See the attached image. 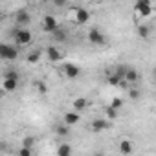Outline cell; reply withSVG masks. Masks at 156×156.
<instances>
[{"label": "cell", "instance_id": "6da1fadb", "mask_svg": "<svg viewBox=\"0 0 156 156\" xmlns=\"http://www.w3.org/2000/svg\"><path fill=\"white\" fill-rule=\"evenodd\" d=\"M13 37H15V42L19 46H28L31 42V39H33L31 31L30 30H24V28H19L17 31H13Z\"/></svg>", "mask_w": 156, "mask_h": 156}, {"label": "cell", "instance_id": "7a4b0ae2", "mask_svg": "<svg viewBox=\"0 0 156 156\" xmlns=\"http://www.w3.org/2000/svg\"><path fill=\"white\" fill-rule=\"evenodd\" d=\"M134 11L140 15V17H149L152 13V6L149 0H138L136 6H134Z\"/></svg>", "mask_w": 156, "mask_h": 156}, {"label": "cell", "instance_id": "3957f363", "mask_svg": "<svg viewBox=\"0 0 156 156\" xmlns=\"http://www.w3.org/2000/svg\"><path fill=\"white\" fill-rule=\"evenodd\" d=\"M88 41H90L92 44H96V46H105V44H107V37H105L98 28H92V30L88 31Z\"/></svg>", "mask_w": 156, "mask_h": 156}, {"label": "cell", "instance_id": "277c9868", "mask_svg": "<svg viewBox=\"0 0 156 156\" xmlns=\"http://www.w3.org/2000/svg\"><path fill=\"white\" fill-rule=\"evenodd\" d=\"M0 57L6 61H15L19 57V51L9 44H0Z\"/></svg>", "mask_w": 156, "mask_h": 156}, {"label": "cell", "instance_id": "5b68a950", "mask_svg": "<svg viewBox=\"0 0 156 156\" xmlns=\"http://www.w3.org/2000/svg\"><path fill=\"white\" fill-rule=\"evenodd\" d=\"M73 20L79 26H83V24H87L90 20V13L85 8H73Z\"/></svg>", "mask_w": 156, "mask_h": 156}, {"label": "cell", "instance_id": "8992f818", "mask_svg": "<svg viewBox=\"0 0 156 156\" xmlns=\"http://www.w3.org/2000/svg\"><path fill=\"white\" fill-rule=\"evenodd\" d=\"M57 28H59V22L55 20V17L53 15H44V19H42V30L46 33H51L53 35V31Z\"/></svg>", "mask_w": 156, "mask_h": 156}, {"label": "cell", "instance_id": "52a82bcc", "mask_svg": "<svg viewBox=\"0 0 156 156\" xmlns=\"http://www.w3.org/2000/svg\"><path fill=\"white\" fill-rule=\"evenodd\" d=\"M62 72H64V75L68 77V79H75L77 75H79V66L77 64H72V62H66L64 66H62Z\"/></svg>", "mask_w": 156, "mask_h": 156}, {"label": "cell", "instance_id": "ba28073f", "mask_svg": "<svg viewBox=\"0 0 156 156\" xmlns=\"http://www.w3.org/2000/svg\"><path fill=\"white\" fill-rule=\"evenodd\" d=\"M15 22H17L19 26H26V24H30V22H31V15H30L28 11L20 9V11H17V13H15Z\"/></svg>", "mask_w": 156, "mask_h": 156}, {"label": "cell", "instance_id": "9c48e42d", "mask_svg": "<svg viewBox=\"0 0 156 156\" xmlns=\"http://www.w3.org/2000/svg\"><path fill=\"white\" fill-rule=\"evenodd\" d=\"M108 127H110V123H108V119H105V118H98V119L92 121V130H94V132H103V130H107Z\"/></svg>", "mask_w": 156, "mask_h": 156}, {"label": "cell", "instance_id": "30bf717a", "mask_svg": "<svg viewBox=\"0 0 156 156\" xmlns=\"http://www.w3.org/2000/svg\"><path fill=\"white\" fill-rule=\"evenodd\" d=\"M46 55H48V59H50L51 62H59V61L62 59V53H61L59 48H55V46H48Z\"/></svg>", "mask_w": 156, "mask_h": 156}, {"label": "cell", "instance_id": "8fae6325", "mask_svg": "<svg viewBox=\"0 0 156 156\" xmlns=\"http://www.w3.org/2000/svg\"><path fill=\"white\" fill-rule=\"evenodd\" d=\"M118 147H119V152H121V154H125V156L132 154V151H134V145H132V141H130V140H121V141L118 143Z\"/></svg>", "mask_w": 156, "mask_h": 156}, {"label": "cell", "instance_id": "7c38bea8", "mask_svg": "<svg viewBox=\"0 0 156 156\" xmlns=\"http://www.w3.org/2000/svg\"><path fill=\"white\" fill-rule=\"evenodd\" d=\"M62 118H64V125H68V127L79 123V114H77V112H66Z\"/></svg>", "mask_w": 156, "mask_h": 156}, {"label": "cell", "instance_id": "4fadbf2b", "mask_svg": "<svg viewBox=\"0 0 156 156\" xmlns=\"http://www.w3.org/2000/svg\"><path fill=\"white\" fill-rule=\"evenodd\" d=\"M138 79H140V73H138V70H134V68H129V70H127V75H125V83H127V85H130V83L134 85Z\"/></svg>", "mask_w": 156, "mask_h": 156}, {"label": "cell", "instance_id": "5bb4252c", "mask_svg": "<svg viewBox=\"0 0 156 156\" xmlns=\"http://www.w3.org/2000/svg\"><path fill=\"white\" fill-rule=\"evenodd\" d=\"M108 85H112V87H127V83L121 79V77H118L114 72L108 73Z\"/></svg>", "mask_w": 156, "mask_h": 156}, {"label": "cell", "instance_id": "9a60e30c", "mask_svg": "<svg viewBox=\"0 0 156 156\" xmlns=\"http://www.w3.org/2000/svg\"><path fill=\"white\" fill-rule=\"evenodd\" d=\"M87 107H88V99H85V98H75V99H73V108H75L77 112L85 110Z\"/></svg>", "mask_w": 156, "mask_h": 156}, {"label": "cell", "instance_id": "2e32d148", "mask_svg": "<svg viewBox=\"0 0 156 156\" xmlns=\"http://www.w3.org/2000/svg\"><path fill=\"white\" fill-rule=\"evenodd\" d=\"M17 87H19V81H13V79H4V85H2L4 92H15V90H17Z\"/></svg>", "mask_w": 156, "mask_h": 156}, {"label": "cell", "instance_id": "e0dca14e", "mask_svg": "<svg viewBox=\"0 0 156 156\" xmlns=\"http://www.w3.org/2000/svg\"><path fill=\"white\" fill-rule=\"evenodd\" d=\"M57 156H72V147L68 143H61L57 147Z\"/></svg>", "mask_w": 156, "mask_h": 156}, {"label": "cell", "instance_id": "ac0fdd59", "mask_svg": "<svg viewBox=\"0 0 156 156\" xmlns=\"http://www.w3.org/2000/svg\"><path fill=\"white\" fill-rule=\"evenodd\" d=\"M66 37H68V35H66V31H64L61 26L53 31V39H55V41H59V42H64V41H66Z\"/></svg>", "mask_w": 156, "mask_h": 156}, {"label": "cell", "instance_id": "d6986e66", "mask_svg": "<svg viewBox=\"0 0 156 156\" xmlns=\"http://www.w3.org/2000/svg\"><path fill=\"white\" fill-rule=\"evenodd\" d=\"M39 59H41V51H39V50H37V51L28 53V62H30V64H37V62H39Z\"/></svg>", "mask_w": 156, "mask_h": 156}, {"label": "cell", "instance_id": "ffe728a7", "mask_svg": "<svg viewBox=\"0 0 156 156\" xmlns=\"http://www.w3.org/2000/svg\"><path fill=\"white\" fill-rule=\"evenodd\" d=\"M138 35L141 37V39H147L149 35H151V30H149V26H138Z\"/></svg>", "mask_w": 156, "mask_h": 156}, {"label": "cell", "instance_id": "44dd1931", "mask_svg": "<svg viewBox=\"0 0 156 156\" xmlns=\"http://www.w3.org/2000/svg\"><path fill=\"white\" fill-rule=\"evenodd\" d=\"M35 88H37L39 94H46V92H48V87H46V83H42V81H35Z\"/></svg>", "mask_w": 156, "mask_h": 156}, {"label": "cell", "instance_id": "7402d4cb", "mask_svg": "<svg viewBox=\"0 0 156 156\" xmlns=\"http://www.w3.org/2000/svg\"><path fill=\"white\" fill-rule=\"evenodd\" d=\"M107 119H116L118 118V110L116 108H112V107H107Z\"/></svg>", "mask_w": 156, "mask_h": 156}, {"label": "cell", "instance_id": "603a6c76", "mask_svg": "<svg viewBox=\"0 0 156 156\" xmlns=\"http://www.w3.org/2000/svg\"><path fill=\"white\" fill-rule=\"evenodd\" d=\"M33 143H35V138H31V136H26V138L22 140V147H26V149H31Z\"/></svg>", "mask_w": 156, "mask_h": 156}, {"label": "cell", "instance_id": "cb8c5ba5", "mask_svg": "<svg viewBox=\"0 0 156 156\" xmlns=\"http://www.w3.org/2000/svg\"><path fill=\"white\" fill-rule=\"evenodd\" d=\"M108 107H112V108H116V110H119V108L123 107V99H119V98H114V99H112V103H110Z\"/></svg>", "mask_w": 156, "mask_h": 156}, {"label": "cell", "instance_id": "d4e9b609", "mask_svg": "<svg viewBox=\"0 0 156 156\" xmlns=\"http://www.w3.org/2000/svg\"><path fill=\"white\" fill-rule=\"evenodd\" d=\"M55 130H57L59 136H68V134H70V132H68V125H59Z\"/></svg>", "mask_w": 156, "mask_h": 156}, {"label": "cell", "instance_id": "484cf974", "mask_svg": "<svg viewBox=\"0 0 156 156\" xmlns=\"http://www.w3.org/2000/svg\"><path fill=\"white\" fill-rule=\"evenodd\" d=\"M4 79H13V81H19V73H17V72H13V70H9V72H6Z\"/></svg>", "mask_w": 156, "mask_h": 156}, {"label": "cell", "instance_id": "4316f807", "mask_svg": "<svg viewBox=\"0 0 156 156\" xmlns=\"http://www.w3.org/2000/svg\"><path fill=\"white\" fill-rule=\"evenodd\" d=\"M129 96H130V99L136 101V99H140V90H138V88H130V90H129Z\"/></svg>", "mask_w": 156, "mask_h": 156}, {"label": "cell", "instance_id": "83f0119b", "mask_svg": "<svg viewBox=\"0 0 156 156\" xmlns=\"http://www.w3.org/2000/svg\"><path fill=\"white\" fill-rule=\"evenodd\" d=\"M19 156H31V149L20 147V151H19Z\"/></svg>", "mask_w": 156, "mask_h": 156}, {"label": "cell", "instance_id": "f1b7e54d", "mask_svg": "<svg viewBox=\"0 0 156 156\" xmlns=\"http://www.w3.org/2000/svg\"><path fill=\"white\" fill-rule=\"evenodd\" d=\"M53 4H55L57 8H62V6H64V2H62V0H55V2H53Z\"/></svg>", "mask_w": 156, "mask_h": 156}, {"label": "cell", "instance_id": "f546056e", "mask_svg": "<svg viewBox=\"0 0 156 156\" xmlns=\"http://www.w3.org/2000/svg\"><path fill=\"white\" fill-rule=\"evenodd\" d=\"M94 156H105V154H103V152H101V151H98V152H96V154H94Z\"/></svg>", "mask_w": 156, "mask_h": 156}, {"label": "cell", "instance_id": "4dcf8cb0", "mask_svg": "<svg viewBox=\"0 0 156 156\" xmlns=\"http://www.w3.org/2000/svg\"><path fill=\"white\" fill-rule=\"evenodd\" d=\"M152 72H154V79H156V68H154V70H152Z\"/></svg>", "mask_w": 156, "mask_h": 156}]
</instances>
